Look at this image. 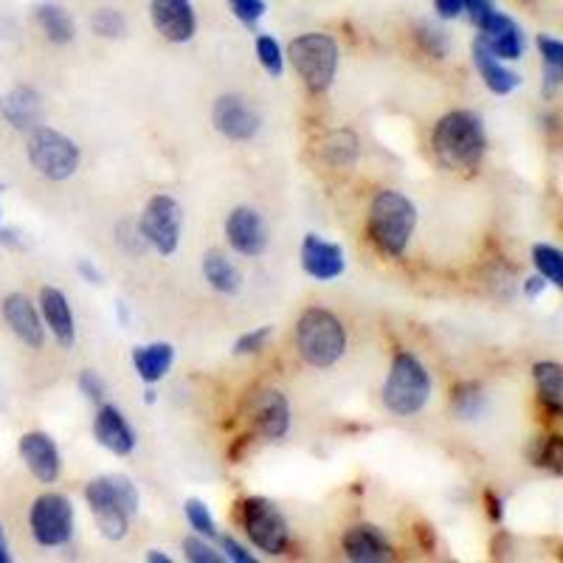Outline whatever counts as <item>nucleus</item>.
<instances>
[{
	"instance_id": "nucleus-1",
	"label": "nucleus",
	"mask_w": 563,
	"mask_h": 563,
	"mask_svg": "<svg viewBox=\"0 0 563 563\" xmlns=\"http://www.w3.org/2000/svg\"><path fill=\"white\" fill-rule=\"evenodd\" d=\"M431 150L445 169L476 173L487 150L485 124L474 110H451L431 133Z\"/></svg>"
},
{
	"instance_id": "nucleus-2",
	"label": "nucleus",
	"mask_w": 563,
	"mask_h": 563,
	"mask_svg": "<svg viewBox=\"0 0 563 563\" xmlns=\"http://www.w3.org/2000/svg\"><path fill=\"white\" fill-rule=\"evenodd\" d=\"M417 229V206L397 189H380L369 203L366 231L380 254L404 256Z\"/></svg>"
},
{
	"instance_id": "nucleus-3",
	"label": "nucleus",
	"mask_w": 563,
	"mask_h": 563,
	"mask_svg": "<svg viewBox=\"0 0 563 563\" xmlns=\"http://www.w3.org/2000/svg\"><path fill=\"white\" fill-rule=\"evenodd\" d=\"M85 501L108 541H122L130 530V519L139 512V490L122 474L90 479L85 485Z\"/></svg>"
},
{
	"instance_id": "nucleus-4",
	"label": "nucleus",
	"mask_w": 563,
	"mask_h": 563,
	"mask_svg": "<svg viewBox=\"0 0 563 563\" xmlns=\"http://www.w3.org/2000/svg\"><path fill=\"white\" fill-rule=\"evenodd\" d=\"M296 350L313 369H330L346 352V327L324 308H308L296 321Z\"/></svg>"
},
{
	"instance_id": "nucleus-5",
	"label": "nucleus",
	"mask_w": 563,
	"mask_h": 563,
	"mask_svg": "<svg viewBox=\"0 0 563 563\" xmlns=\"http://www.w3.org/2000/svg\"><path fill=\"white\" fill-rule=\"evenodd\" d=\"M380 397H384L386 409L397 417H415L426 409L431 397V375L415 352L400 350L391 358L389 378H386Z\"/></svg>"
},
{
	"instance_id": "nucleus-6",
	"label": "nucleus",
	"mask_w": 563,
	"mask_h": 563,
	"mask_svg": "<svg viewBox=\"0 0 563 563\" xmlns=\"http://www.w3.org/2000/svg\"><path fill=\"white\" fill-rule=\"evenodd\" d=\"M288 57L301 82L313 93H324L339 74V43L330 34L308 32L290 40Z\"/></svg>"
},
{
	"instance_id": "nucleus-7",
	"label": "nucleus",
	"mask_w": 563,
	"mask_h": 563,
	"mask_svg": "<svg viewBox=\"0 0 563 563\" xmlns=\"http://www.w3.org/2000/svg\"><path fill=\"white\" fill-rule=\"evenodd\" d=\"M26 155L29 164L48 180L74 178L79 169V161H82L77 141L68 139V135L59 133V130L45 128V124L29 130Z\"/></svg>"
},
{
	"instance_id": "nucleus-8",
	"label": "nucleus",
	"mask_w": 563,
	"mask_h": 563,
	"mask_svg": "<svg viewBox=\"0 0 563 563\" xmlns=\"http://www.w3.org/2000/svg\"><path fill=\"white\" fill-rule=\"evenodd\" d=\"M240 519H243V530L249 536L251 544L260 552H268V555H285L290 547V530L288 521L271 505L268 499H245L240 505Z\"/></svg>"
},
{
	"instance_id": "nucleus-9",
	"label": "nucleus",
	"mask_w": 563,
	"mask_h": 563,
	"mask_svg": "<svg viewBox=\"0 0 563 563\" xmlns=\"http://www.w3.org/2000/svg\"><path fill=\"white\" fill-rule=\"evenodd\" d=\"M139 229L147 240L150 249L161 256H173L180 245V231H184V209L169 195H155L144 206V214L139 220Z\"/></svg>"
},
{
	"instance_id": "nucleus-10",
	"label": "nucleus",
	"mask_w": 563,
	"mask_h": 563,
	"mask_svg": "<svg viewBox=\"0 0 563 563\" xmlns=\"http://www.w3.org/2000/svg\"><path fill=\"white\" fill-rule=\"evenodd\" d=\"M29 527L40 547H65L74 538V505L63 493H43L29 512Z\"/></svg>"
},
{
	"instance_id": "nucleus-11",
	"label": "nucleus",
	"mask_w": 563,
	"mask_h": 563,
	"mask_svg": "<svg viewBox=\"0 0 563 563\" xmlns=\"http://www.w3.org/2000/svg\"><path fill=\"white\" fill-rule=\"evenodd\" d=\"M245 411H249L251 429L254 434H260L263 440H282L290 429V406L288 397L282 395L274 386H263V389L251 391L249 404H245Z\"/></svg>"
},
{
	"instance_id": "nucleus-12",
	"label": "nucleus",
	"mask_w": 563,
	"mask_h": 563,
	"mask_svg": "<svg viewBox=\"0 0 563 563\" xmlns=\"http://www.w3.org/2000/svg\"><path fill=\"white\" fill-rule=\"evenodd\" d=\"M211 122L220 135L231 141H251L260 133L263 115L251 104V99L240 97V93H225L214 102L211 110Z\"/></svg>"
},
{
	"instance_id": "nucleus-13",
	"label": "nucleus",
	"mask_w": 563,
	"mask_h": 563,
	"mask_svg": "<svg viewBox=\"0 0 563 563\" xmlns=\"http://www.w3.org/2000/svg\"><path fill=\"white\" fill-rule=\"evenodd\" d=\"M225 238L229 245L238 251L240 256H263L268 249V229H265L263 214L251 206H238L225 220Z\"/></svg>"
},
{
	"instance_id": "nucleus-14",
	"label": "nucleus",
	"mask_w": 563,
	"mask_h": 563,
	"mask_svg": "<svg viewBox=\"0 0 563 563\" xmlns=\"http://www.w3.org/2000/svg\"><path fill=\"white\" fill-rule=\"evenodd\" d=\"M150 20L155 32L169 43H189L198 32V18L189 0H153Z\"/></svg>"
},
{
	"instance_id": "nucleus-15",
	"label": "nucleus",
	"mask_w": 563,
	"mask_h": 563,
	"mask_svg": "<svg viewBox=\"0 0 563 563\" xmlns=\"http://www.w3.org/2000/svg\"><path fill=\"white\" fill-rule=\"evenodd\" d=\"M20 460L26 462V467L32 471V476L43 485H52V482L59 479V451L57 442L52 437L45 434V431H29V434L20 437Z\"/></svg>"
},
{
	"instance_id": "nucleus-16",
	"label": "nucleus",
	"mask_w": 563,
	"mask_h": 563,
	"mask_svg": "<svg viewBox=\"0 0 563 563\" xmlns=\"http://www.w3.org/2000/svg\"><path fill=\"white\" fill-rule=\"evenodd\" d=\"M476 29L482 32V43H485L496 57L521 59V54H525V34H521V26L510 18V14L493 9Z\"/></svg>"
},
{
	"instance_id": "nucleus-17",
	"label": "nucleus",
	"mask_w": 563,
	"mask_h": 563,
	"mask_svg": "<svg viewBox=\"0 0 563 563\" xmlns=\"http://www.w3.org/2000/svg\"><path fill=\"white\" fill-rule=\"evenodd\" d=\"M301 268L316 282L339 279L346 268L344 249L339 243H327L319 234H308L301 243Z\"/></svg>"
},
{
	"instance_id": "nucleus-18",
	"label": "nucleus",
	"mask_w": 563,
	"mask_h": 563,
	"mask_svg": "<svg viewBox=\"0 0 563 563\" xmlns=\"http://www.w3.org/2000/svg\"><path fill=\"white\" fill-rule=\"evenodd\" d=\"M93 437L102 449H108L115 456H130L135 451V431L115 406H102L93 417Z\"/></svg>"
},
{
	"instance_id": "nucleus-19",
	"label": "nucleus",
	"mask_w": 563,
	"mask_h": 563,
	"mask_svg": "<svg viewBox=\"0 0 563 563\" xmlns=\"http://www.w3.org/2000/svg\"><path fill=\"white\" fill-rule=\"evenodd\" d=\"M344 555L352 563H384L391 561V544L375 525H355L344 532Z\"/></svg>"
},
{
	"instance_id": "nucleus-20",
	"label": "nucleus",
	"mask_w": 563,
	"mask_h": 563,
	"mask_svg": "<svg viewBox=\"0 0 563 563\" xmlns=\"http://www.w3.org/2000/svg\"><path fill=\"white\" fill-rule=\"evenodd\" d=\"M40 313H43L45 324L54 333L57 344L63 350H70L74 341H77V321H74L68 296L59 288H43L40 290Z\"/></svg>"
},
{
	"instance_id": "nucleus-21",
	"label": "nucleus",
	"mask_w": 563,
	"mask_h": 563,
	"mask_svg": "<svg viewBox=\"0 0 563 563\" xmlns=\"http://www.w3.org/2000/svg\"><path fill=\"white\" fill-rule=\"evenodd\" d=\"M3 319H7V324L12 327V333L18 335L23 344L34 346V350H40V346L45 344V327L43 321H40L37 308L29 301V296H7V301H3Z\"/></svg>"
},
{
	"instance_id": "nucleus-22",
	"label": "nucleus",
	"mask_w": 563,
	"mask_h": 563,
	"mask_svg": "<svg viewBox=\"0 0 563 563\" xmlns=\"http://www.w3.org/2000/svg\"><path fill=\"white\" fill-rule=\"evenodd\" d=\"M471 54H474L476 70H479V77L485 79L490 93H496V97H507V93H512V90L521 85L519 74H512V70L505 65V59L496 57V54L482 43V40H476Z\"/></svg>"
},
{
	"instance_id": "nucleus-23",
	"label": "nucleus",
	"mask_w": 563,
	"mask_h": 563,
	"mask_svg": "<svg viewBox=\"0 0 563 563\" xmlns=\"http://www.w3.org/2000/svg\"><path fill=\"white\" fill-rule=\"evenodd\" d=\"M173 364H175V346L167 344V341H155V344H144L133 350L135 372H139V378L150 386L167 378Z\"/></svg>"
},
{
	"instance_id": "nucleus-24",
	"label": "nucleus",
	"mask_w": 563,
	"mask_h": 563,
	"mask_svg": "<svg viewBox=\"0 0 563 563\" xmlns=\"http://www.w3.org/2000/svg\"><path fill=\"white\" fill-rule=\"evenodd\" d=\"M0 113L14 130H34L43 122V102L32 88H14L0 102Z\"/></svg>"
},
{
	"instance_id": "nucleus-25",
	"label": "nucleus",
	"mask_w": 563,
	"mask_h": 563,
	"mask_svg": "<svg viewBox=\"0 0 563 563\" xmlns=\"http://www.w3.org/2000/svg\"><path fill=\"white\" fill-rule=\"evenodd\" d=\"M203 276L218 294L234 296L243 288V274H240L238 265L231 263L223 251H209V254L203 256Z\"/></svg>"
},
{
	"instance_id": "nucleus-26",
	"label": "nucleus",
	"mask_w": 563,
	"mask_h": 563,
	"mask_svg": "<svg viewBox=\"0 0 563 563\" xmlns=\"http://www.w3.org/2000/svg\"><path fill=\"white\" fill-rule=\"evenodd\" d=\"M532 378H536L538 400L550 411L552 417H558L563 411V372L561 366L552 364V361H541V364L532 366Z\"/></svg>"
},
{
	"instance_id": "nucleus-27",
	"label": "nucleus",
	"mask_w": 563,
	"mask_h": 563,
	"mask_svg": "<svg viewBox=\"0 0 563 563\" xmlns=\"http://www.w3.org/2000/svg\"><path fill=\"white\" fill-rule=\"evenodd\" d=\"M361 141L352 130H333L321 141V155L330 167H352L358 161Z\"/></svg>"
},
{
	"instance_id": "nucleus-28",
	"label": "nucleus",
	"mask_w": 563,
	"mask_h": 563,
	"mask_svg": "<svg viewBox=\"0 0 563 563\" xmlns=\"http://www.w3.org/2000/svg\"><path fill=\"white\" fill-rule=\"evenodd\" d=\"M34 18H37L40 29H43L45 37L52 40V43L65 45L77 37L74 18H70L63 7H57V3H40L37 12H34Z\"/></svg>"
},
{
	"instance_id": "nucleus-29",
	"label": "nucleus",
	"mask_w": 563,
	"mask_h": 563,
	"mask_svg": "<svg viewBox=\"0 0 563 563\" xmlns=\"http://www.w3.org/2000/svg\"><path fill=\"white\" fill-rule=\"evenodd\" d=\"M485 391H482V386L474 384V380L460 384L454 389V395H451V406H454V411L462 420H476V417L485 411Z\"/></svg>"
},
{
	"instance_id": "nucleus-30",
	"label": "nucleus",
	"mask_w": 563,
	"mask_h": 563,
	"mask_svg": "<svg viewBox=\"0 0 563 563\" xmlns=\"http://www.w3.org/2000/svg\"><path fill=\"white\" fill-rule=\"evenodd\" d=\"M532 265H536L538 276L547 279L550 285L561 288L563 285V254L555 249V245H536L532 249Z\"/></svg>"
},
{
	"instance_id": "nucleus-31",
	"label": "nucleus",
	"mask_w": 563,
	"mask_h": 563,
	"mask_svg": "<svg viewBox=\"0 0 563 563\" xmlns=\"http://www.w3.org/2000/svg\"><path fill=\"white\" fill-rule=\"evenodd\" d=\"M538 48H541V59H544L547 68V93H552L561 85L563 77V43L550 37V34H541L538 37Z\"/></svg>"
},
{
	"instance_id": "nucleus-32",
	"label": "nucleus",
	"mask_w": 563,
	"mask_h": 563,
	"mask_svg": "<svg viewBox=\"0 0 563 563\" xmlns=\"http://www.w3.org/2000/svg\"><path fill=\"white\" fill-rule=\"evenodd\" d=\"M186 521L192 525V530L198 532V536L209 538V541H214V538L220 536L218 532V521H214V516L209 512V507H206V501L200 499H189L186 501Z\"/></svg>"
},
{
	"instance_id": "nucleus-33",
	"label": "nucleus",
	"mask_w": 563,
	"mask_h": 563,
	"mask_svg": "<svg viewBox=\"0 0 563 563\" xmlns=\"http://www.w3.org/2000/svg\"><path fill=\"white\" fill-rule=\"evenodd\" d=\"M90 23H93V32L104 40H122L128 34V20L119 9H99Z\"/></svg>"
},
{
	"instance_id": "nucleus-34",
	"label": "nucleus",
	"mask_w": 563,
	"mask_h": 563,
	"mask_svg": "<svg viewBox=\"0 0 563 563\" xmlns=\"http://www.w3.org/2000/svg\"><path fill=\"white\" fill-rule=\"evenodd\" d=\"M256 57H260V65L268 70L271 77L285 74V54H282V45L271 34H263V37L256 40Z\"/></svg>"
},
{
	"instance_id": "nucleus-35",
	"label": "nucleus",
	"mask_w": 563,
	"mask_h": 563,
	"mask_svg": "<svg viewBox=\"0 0 563 563\" xmlns=\"http://www.w3.org/2000/svg\"><path fill=\"white\" fill-rule=\"evenodd\" d=\"M417 40H420L422 52H429L431 57L437 59L445 57L451 48L449 34L442 32L440 26H434V23H420V26H417Z\"/></svg>"
},
{
	"instance_id": "nucleus-36",
	"label": "nucleus",
	"mask_w": 563,
	"mask_h": 563,
	"mask_svg": "<svg viewBox=\"0 0 563 563\" xmlns=\"http://www.w3.org/2000/svg\"><path fill=\"white\" fill-rule=\"evenodd\" d=\"M274 339V327L271 324H263V327H256V330H249L245 335H240L238 344H234V355H260V352L268 346V341Z\"/></svg>"
},
{
	"instance_id": "nucleus-37",
	"label": "nucleus",
	"mask_w": 563,
	"mask_h": 563,
	"mask_svg": "<svg viewBox=\"0 0 563 563\" xmlns=\"http://www.w3.org/2000/svg\"><path fill=\"white\" fill-rule=\"evenodd\" d=\"M536 465L550 467L552 474H561L563 471V440L561 437H547V440L538 442Z\"/></svg>"
},
{
	"instance_id": "nucleus-38",
	"label": "nucleus",
	"mask_w": 563,
	"mask_h": 563,
	"mask_svg": "<svg viewBox=\"0 0 563 563\" xmlns=\"http://www.w3.org/2000/svg\"><path fill=\"white\" fill-rule=\"evenodd\" d=\"M184 552L192 563H223V555H220V552L209 544V538L203 536L184 538Z\"/></svg>"
},
{
	"instance_id": "nucleus-39",
	"label": "nucleus",
	"mask_w": 563,
	"mask_h": 563,
	"mask_svg": "<svg viewBox=\"0 0 563 563\" xmlns=\"http://www.w3.org/2000/svg\"><path fill=\"white\" fill-rule=\"evenodd\" d=\"M231 12H234V18L243 20L245 26H254V23H260V20L265 18V0H229Z\"/></svg>"
},
{
	"instance_id": "nucleus-40",
	"label": "nucleus",
	"mask_w": 563,
	"mask_h": 563,
	"mask_svg": "<svg viewBox=\"0 0 563 563\" xmlns=\"http://www.w3.org/2000/svg\"><path fill=\"white\" fill-rule=\"evenodd\" d=\"M79 391H82L88 400H93V404H99L104 397V380L99 372L93 369H85L82 375H79Z\"/></svg>"
},
{
	"instance_id": "nucleus-41",
	"label": "nucleus",
	"mask_w": 563,
	"mask_h": 563,
	"mask_svg": "<svg viewBox=\"0 0 563 563\" xmlns=\"http://www.w3.org/2000/svg\"><path fill=\"white\" fill-rule=\"evenodd\" d=\"M218 538H220V550L225 552L223 558H229V561H234V563H254L256 561V558L251 555V552L245 550L240 541H234L231 536H218Z\"/></svg>"
},
{
	"instance_id": "nucleus-42",
	"label": "nucleus",
	"mask_w": 563,
	"mask_h": 563,
	"mask_svg": "<svg viewBox=\"0 0 563 563\" xmlns=\"http://www.w3.org/2000/svg\"><path fill=\"white\" fill-rule=\"evenodd\" d=\"M462 9L467 12L471 23H474V26H479L482 20H485L487 14L496 9V3H493V0H462Z\"/></svg>"
},
{
	"instance_id": "nucleus-43",
	"label": "nucleus",
	"mask_w": 563,
	"mask_h": 563,
	"mask_svg": "<svg viewBox=\"0 0 563 563\" xmlns=\"http://www.w3.org/2000/svg\"><path fill=\"white\" fill-rule=\"evenodd\" d=\"M434 9L440 12V18H456L462 12V0H434Z\"/></svg>"
},
{
	"instance_id": "nucleus-44",
	"label": "nucleus",
	"mask_w": 563,
	"mask_h": 563,
	"mask_svg": "<svg viewBox=\"0 0 563 563\" xmlns=\"http://www.w3.org/2000/svg\"><path fill=\"white\" fill-rule=\"evenodd\" d=\"M525 294L530 296V299H536L538 294H544V279L541 276H532V279L525 282Z\"/></svg>"
},
{
	"instance_id": "nucleus-45",
	"label": "nucleus",
	"mask_w": 563,
	"mask_h": 563,
	"mask_svg": "<svg viewBox=\"0 0 563 563\" xmlns=\"http://www.w3.org/2000/svg\"><path fill=\"white\" fill-rule=\"evenodd\" d=\"M485 499H487V512H490V519L501 521V501L493 496V490L485 493Z\"/></svg>"
},
{
	"instance_id": "nucleus-46",
	"label": "nucleus",
	"mask_w": 563,
	"mask_h": 563,
	"mask_svg": "<svg viewBox=\"0 0 563 563\" xmlns=\"http://www.w3.org/2000/svg\"><path fill=\"white\" fill-rule=\"evenodd\" d=\"M12 555H9V544H7V532H3V525H0V563H9Z\"/></svg>"
},
{
	"instance_id": "nucleus-47",
	"label": "nucleus",
	"mask_w": 563,
	"mask_h": 563,
	"mask_svg": "<svg viewBox=\"0 0 563 563\" xmlns=\"http://www.w3.org/2000/svg\"><path fill=\"white\" fill-rule=\"evenodd\" d=\"M147 561L150 563H173V558L164 555V552H161V550H150L147 552Z\"/></svg>"
},
{
	"instance_id": "nucleus-48",
	"label": "nucleus",
	"mask_w": 563,
	"mask_h": 563,
	"mask_svg": "<svg viewBox=\"0 0 563 563\" xmlns=\"http://www.w3.org/2000/svg\"><path fill=\"white\" fill-rule=\"evenodd\" d=\"M79 271H82V274L88 276V279L97 282V285H99V282H102V276H99V271L93 268V265H90V268H88V263H79Z\"/></svg>"
}]
</instances>
